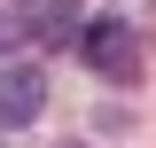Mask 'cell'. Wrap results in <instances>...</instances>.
Instances as JSON below:
<instances>
[{"mask_svg": "<svg viewBox=\"0 0 156 148\" xmlns=\"http://www.w3.org/2000/svg\"><path fill=\"white\" fill-rule=\"evenodd\" d=\"M70 148H78V140H70Z\"/></svg>", "mask_w": 156, "mask_h": 148, "instance_id": "obj_5", "label": "cell"}, {"mask_svg": "<svg viewBox=\"0 0 156 148\" xmlns=\"http://www.w3.org/2000/svg\"><path fill=\"white\" fill-rule=\"evenodd\" d=\"M16 39H23V16H16V8H0V55H16Z\"/></svg>", "mask_w": 156, "mask_h": 148, "instance_id": "obj_4", "label": "cell"}, {"mask_svg": "<svg viewBox=\"0 0 156 148\" xmlns=\"http://www.w3.org/2000/svg\"><path fill=\"white\" fill-rule=\"evenodd\" d=\"M39 109H47V78L23 70V62H8L0 70V132H23Z\"/></svg>", "mask_w": 156, "mask_h": 148, "instance_id": "obj_2", "label": "cell"}, {"mask_svg": "<svg viewBox=\"0 0 156 148\" xmlns=\"http://www.w3.org/2000/svg\"><path fill=\"white\" fill-rule=\"evenodd\" d=\"M31 39H47V47H62V39H78V16L62 8V0H39V16H31Z\"/></svg>", "mask_w": 156, "mask_h": 148, "instance_id": "obj_3", "label": "cell"}, {"mask_svg": "<svg viewBox=\"0 0 156 148\" xmlns=\"http://www.w3.org/2000/svg\"><path fill=\"white\" fill-rule=\"evenodd\" d=\"M78 55H86V70H94V78L125 86V78H140V23H125V16H94L86 31H78Z\"/></svg>", "mask_w": 156, "mask_h": 148, "instance_id": "obj_1", "label": "cell"}]
</instances>
